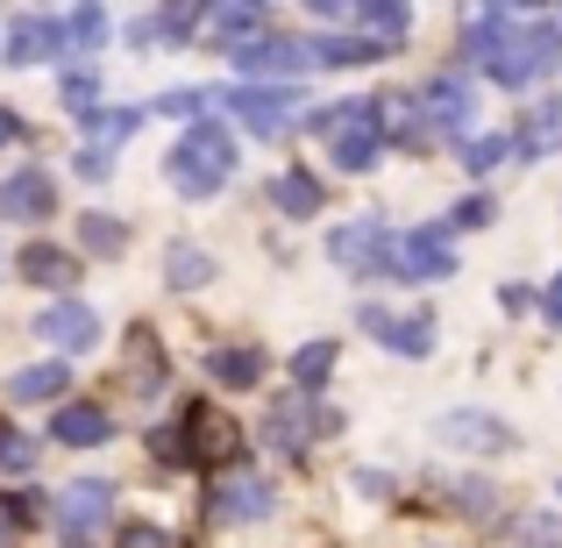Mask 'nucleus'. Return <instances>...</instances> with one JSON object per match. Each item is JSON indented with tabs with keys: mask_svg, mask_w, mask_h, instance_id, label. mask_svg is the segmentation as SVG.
<instances>
[{
	"mask_svg": "<svg viewBox=\"0 0 562 548\" xmlns=\"http://www.w3.org/2000/svg\"><path fill=\"white\" fill-rule=\"evenodd\" d=\"M228 171H235V143H228V128L192 122L186 136H179V150H171V186H179L186 200H214V192L228 186Z\"/></svg>",
	"mask_w": 562,
	"mask_h": 548,
	"instance_id": "f257e3e1",
	"label": "nucleus"
},
{
	"mask_svg": "<svg viewBox=\"0 0 562 548\" xmlns=\"http://www.w3.org/2000/svg\"><path fill=\"white\" fill-rule=\"evenodd\" d=\"M392 278H406V286H435V278L456 271V249L441 243V228H413L392 243V264H384Z\"/></svg>",
	"mask_w": 562,
	"mask_h": 548,
	"instance_id": "f03ea898",
	"label": "nucleus"
},
{
	"mask_svg": "<svg viewBox=\"0 0 562 548\" xmlns=\"http://www.w3.org/2000/svg\"><path fill=\"white\" fill-rule=\"evenodd\" d=\"M328 257L342 264V271L378 278L384 264H392V235H384V221H378V214H363V221H349V228H335V235H328Z\"/></svg>",
	"mask_w": 562,
	"mask_h": 548,
	"instance_id": "7ed1b4c3",
	"label": "nucleus"
},
{
	"mask_svg": "<svg viewBox=\"0 0 562 548\" xmlns=\"http://www.w3.org/2000/svg\"><path fill=\"white\" fill-rule=\"evenodd\" d=\"M228 108L249 136H278V128L292 122V108H300V93H292V86H235Z\"/></svg>",
	"mask_w": 562,
	"mask_h": 548,
	"instance_id": "20e7f679",
	"label": "nucleus"
},
{
	"mask_svg": "<svg viewBox=\"0 0 562 548\" xmlns=\"http://www.w3.org/2000/svg\"><path fill=\"white\" fill-rule=\"evenodd\" d=\"M228 57H235V71H243V79H292V71L314 65V51H306V43H278V36L228 43Z\"/></svg>",
	"mask_w": 562,
	"mask_h": 548,
	"instance_id": "39448f33",
	"label": "nucleus"
},
{
	"mask_svg": "<svg viewBox=\"0 0 562 548\" xmlns=\"http://www.w3.org/2000/svg\"><path fill=\"white\" fill-rule=\"evenodd\" d=\"M36 335H43L50 349H65V357H79V349H93V343H100V314H93L86 300H57L50 314L36 321Z\"/></svg>",
	"mask_w": 562,
	"mask_h": 548,
	"instance_id": "423d86ee",
	"label": "nucleus"
},
{
	"mask_svg": "<svg viewBox=\"0 0 562 548\" xmlns=\"http://www.w3.org/2000/svg\"><path fill=\"white\" fill-rule=\"evenodd\" d=\"M108 499H114V484H108V478H79V484H65V499H57V527H65L71 541L93 535V527L108 521Z\"/></svg>",
	"mask_w": 562,
	"mask_h": 548,
	"instance_id": "0eeeda50",
	"label": "nucleus"
},
{
	"mask_svg": "<svg viewBox=\"0 0 562 548\" xmlns=\"http://www.w3.org/2000/svg\"><path fill=\"white\" fill-rule=\"evenodd\" d=\"M363 328H371L392 357H427V349H435V321H427V314L392 321V314H378V306H363Z\"/></svg>",
	"mask_w": 562,
	"mask_h": 548,
	"instance_id": "6e6552de",
	"label": "nucleus"
},
{
	"mask_svg": "<svg viewBox=\"0 0 562 548\" xmlns=\"http://www.w3.org/2000/svg\"><path fill=\"white\" fill-rule=\"evenodd\" d=\"M65 51V22H50V14H22V22L8 29V57L14 65H43V57Z\"/></svg>",
	"mask_w": 562,
	"mask_h": 548,
	"instance_id": "1a4fd4ad",
	"label": "nucleus"
},
{
	"mask_svg": "<svg viewBox=\"0 0 562 548\" xmlns=\"http://www.w3.org/2000/svg\"><path fill=\"white\" fill-rule=\"evenodd\" d=\"M43 214H50V179L36 165L0 179V221H43Z\"/></svg>",
	"mask_w": 562,
	"mask_h": 548,
	"instance_id": "9d476101",
	"label": "nucleus"
},
{
	"mask_svg": "<svg viewBox=\"0 0 562 548\" xmlns=\"http://www.w3.org/2000/svg\"><path fill=\"white\" fill-rule=\"evenodd\" d=\"M470 108H477V100H470V86L463 79H435L427 86V100H420V114H427V128H470Z\"/></svg>",
	"mask_w": 562,
	"mask_h": 548,
	"instance_id": "9b49d317",
	"label": "nucleus"
},
{
	"mask_svg": "<svg viewBox=\"0 0 562 548\" xmlns=\"http://www.w3.org/2000/svg\"><path fill=\"white\" fill-rule=\"evenodd\" d=\"M14 271H22L29 286H50V292H65L71 278H79V264H71V257H65L57 243H29L22 257H14Z\"/></svg>",
	"mask_w": 562,
	"mask_h": 548,
	"instance_id": "f8f14e48",
	"label": "nucleus"
},
{
	"mask_svg": "<svg viewBox=\"0 0 562 548\" xmlns=\"http://www.w3.org/2000/svg\"><path fill=\"white\" fill-rule=\"evenodd\" d=\"M57 392H71L65 364H29V370H14V378H8V399H14V406H50Z\"/></svg>",
	"mask_w": 562,
	"mask_h": 548,
	"instance_id": "ddd939ff",
	"label": "nucleus"
},
{
	"mask_svg": "<svg viewBox=\"0 0 562 548\" xmlns=\"http://www.w3.org/2000/svg\"><path fill=\"white\" fill-rule=\"evenodd\" d=\"M214 513H221V521H263V513H271V484L228 478V484L214 492Z\"/></svg>",
	"mask_w": 562,
	"mask_h": 548,
	"instance_id": "4468645a",
	"label": "nucleus"
},
{
	"mask_svg": "<svg viewBox=\"0 0 562 548\" xmlns=\"http://www.w3.org/2000/svg\"><path fill=\"white\" fill-rule=\"evenodd\" d=\"M513 150H520V157L562 150V108H555V100H541V108H527V122H520V136H513Z\"/></svg>",
	"mask_w": 562,
	"mask_h": 548,
	"instance_id": "2eb2a0df",
	"label": "nucleus"
},
{
	"mask_svg": "<svg viewBox=\"0 0 562 548\" xmlns=\"http://www.w3.org/2000/svg\"><path fill=\"white\" fill-rule=\"evenodd\" d=\"M435 435H441V441H470V449H492V456H498V449H513V435H506L498 421H484V413H449Z\"/></svg>",
	"mask_w": 562,
	"mask_h": 548,
	"instance_id": "dca6fc26",
	"label": "nucleus"
},
{
	"mask_svg": "<svg viewBox=\"0 0 562 548\" xmlns=\"http://www.w3.org/2000/svg\"><path fill=\"white\" fill-rule=\"evenodd\" d=\"M50 435L71 441V449H93V441H108V413H100V406H57Z\"/></svg>",
	"mask_w": 562,
	"mask_h": 548,
	"instance_id": "f3484780",
	"label": "nucleus"
},
{
	"mask_svg": "<svg viewBox=\"0 0 562 548\" xmlns=\"http://www.w3.org/2000/svg\"><path fill=\"white\" fill-rule=\"evenodd\" d=\"M186 421H192V441H200V456H235V449H243V435H235V427L221 421L214 406H192ZM192 441H186V449H192Z\"/></svg>",
	"mask_w": 562,
	"mask_h": 548,
	"instance_id": "a211bd4d",
	"label": "nucleus"
},
{
	"mask_svg": "<svg viewBox=\"0 0 562 548\" xmlns=\"http://www.w3.org/2000/svg\"><path fill=\"white\" fill-rule=\"evenodd\" d=\"M165 271H171V292H200L206 278H214V257H206L200 243H179V249L165 257Z\"/></svg>",
	"mask_w": 562,
	"mask_h": 548,
	"instance_id": "6ab92c4d",
	"label": "nucleus"
},
{
	"mask_svg": "<svg viewBox=\"0 0 562 548\" xmlns=\"http://www.w3.org/2000/svg\"><path fill=\"white\" fill-rule=\"evenodd\" d=\"M206 370H214L221 384H257L263 378V357H257V349H214Z\"/></svg>",
	"mask_w": 562,
	"mask_h": 548,
	"instance_id": "aec40b11",
	"label": "nucleus"
},
{
	"mask_svg": "<svg viewBox=\"0 0 562 548\" xmlns=\"http://www.w3.org/2000/svg\"><path fill=\"white\" fill-rule=\"evenodd\" d=\"M79 243L93 249V257H122L128 235H122V221H114V214H79Z\"/></svg>",
	"mask_w": 562,
	"mask_h": 548,
	"instance_id": "412c9836",
	"label": "nucleus"
},
{
	"mask_svg": "<svg viewBox=\"0 0 562 548\" xmlns=\"http://www.w3.org/2000/svg\"><path fill=\"white\" fill-rule=\"evenodd\" d=\"M271 441H278V449H300V441H306V392L271 406Z\"/></svg>",
	"mask_w": 562,
	"mask_h": 548,
	"instance_id": "4be33fe9",
	"label": "nucleus"
},
{
	"mask_svg": "<svg viewBox=\"0 0 562 548\" xmlns=\"http://www.w3.org/2000/svg\"><path fill=\"white\" fill-rule=\"evenodd\" d=\"M349 22H363V29H371V43L384 51V43H398V36L413 29V14H406V8H357Z\"/></svg>",
	"mask_w": 562,
	"mask_h": 548,
	"instance_id": "5701e85b",
	"label": "nucleus"
},
{
	"mask_svg": "<svg viewBox=\"0 0 562 548\" xmlns=\"http://www.w3.org/2000/svg\"><path fill=\"white\" fill-rule=\"evenodd\" d=\"M278 206H285V214H321V179L285 171V179H278Z\"/></svg>",
	"mask_w": 562,
	"mask_h": 548,
	"instance_id": "b1692460",
	"label": "nucleus"
},
{
	"mask_svg": "<svg viewBox=\"0 0 562 548\" xmlns=\"http://www.w3.org/2000/svg\"><path fill=\"white\" fill-rule=\"evenodd\" d=\"M506 150H513L506 136H470L463 143V171H470V179H484V171H498V157H506Z\"/></svg>",
	"mask_w": 562,
	"mask_h": 548,
	"instance_id": "393cba45",
	"label": "nucleus"
},
{
	"mask_svg": "<svg viewBox=\"0 0 562 548\" xmlns=\"http://www.w3.org/2000/svg\"><path fill=\"white\" fill-rule=\"evenodd\" d=\"M328 370H335V343H306L300 357H292V378H300L306 392H314V384L328 378Z\"/></svg>",
	"mask_w": 562,
	"mask_h": 548,
	"instance_id": "a878e982",
	"label": "nucleus"
},
{
	"mask_svg": "<svg viewBox=\"0 0 562 548\" xmlns=\"http://www.w3.org/2000/svg\"><path fill=\"white\" fill-rule=\"evenodd\" d=\"M100 36H108V14H100V8H79V14L65 22V43H71V51H93Z\"/></svg>",
	"mask_w": 562,
	"mask_h": 548,
	"instance_id": "bb28decb",
	"label": "nucleus"
},
{
	"mask_svg": "<svg viewBox=\"0 0 562 548\" xmlns=\"http://www.w3.org/2000/svg\"><path fill=\"white\" fill-rule=\"evenodd\" d=\"M200 108H206V93H200V86H179V93H165V100H157V114H171V122H179V114H186V122H200Z\"/></svg>",
	"mask_w": 562,
	"mask_h": 548,
	"instance_id": "cd10ccee",
	"label": "nucleus"
},
{
	"mask_svg": "<svg viewBox=\"0 0 562 548\" xmlns=\"http://www.w3.org/2000/svg\"><path fill=\"white\" fill-rule=\"evenodd\" d=\"M93 128H100L108 143H128V136L143 128V108H122V114H93Z\"/></svg>",
	"mask_w": 562,
	"mask_h": 548,
	"instance_id": "c85d7f7f",
	"label": "nucleus"
},
{
	"mask_svg": "<svg viewBox=\"0 0 562 548\" xmlns=\"http://www.w3.org/2000/svg\"><path fill=\"white\" fill-rule=\"evenodd\" d=\"M93 93H100V86L86 79V71H71V79H65V108L79 114V122H93Z\"/></svg>",
	"mask_w": 562,
	"mask_h": 548,
	"instance_id": "c756f323",
	"label": "nucleus"
},
{
	"mask_svg": "<svg viewBox=\"0 0 562 548\" xmlns=\"http://www.w3.org/2000/svg\"><path fill=\"white\" fill-rule=\"evenodd\" d=\"M29 463H36V449H29L14 427H0V470H29Z\"/></svg>",
	"mask_w": 562,
	"mask_h": 548,
	"instance_id": "7c9ffc66",
	"label": "nucleus"
},
{
	"mask_svg": "<svg viewBox=\"0 0 562 548\" xmlns=\"http://www.w3.org/2000/svg\"><path fill=\"white\" fill-rule=\"evenodd\" d=\"M71 171H79V179H86V186H108V179H114V165H108V150H79V157H71Z\"/></svg>",
	"mask_w": 562,
	"mask_h": 548,
	"instance_id": "2f4dec72",
	"label": "nucleus"
},
{
	"mask_svg": "<svg viewBox=\"0 0 562 548\" xmlns=\"http://www.w3.org/2000/svg\"><path fill=\"white\" fill-rule=\"evenodd\" d=\"M122 548H179L165 527H122Z\"/></svg>",
	"mask_w": 562,
	"mask_h": 548,
	"instance_id": "473e14b6",
	"label": "nucleus"
},
{
	"mask_svg": "<svg viewBox=\"0 0 562 548\" xmlns=\"http://www.w3.org/2000/svg\"><path fill=\"white\" fill-rule=\"evenodd\" d=\"M484 221H492V200H463L449 214V228H484Z\"/></svg>",
	"mask_w": 562,
	"mask_h": 548,
	"instance_id": "72a5a7b5",
	"label": "nucleus"
},
{
	"mask_svg": "<svg viewBox=\"0 0 562 548\" xmlns=\"http://www.w3.org/2000/svg\"><path fill=\"white\" fill-rule=\"evenodd\" d=\"M214 22H221V29H228V36H249V29H257V22H263V14H257V8H221V14H214Z\"/></svg>",
	"mask_w": 562,
	"mask_h": 548,
	"instance_id": "f704fd0d",
	"label": "nucleus"
},
{
	"mask_svg": "<svg viewBox=\"0 0 562 548\" xmlns=\"http://www.w3.org/2000/svg\"><path fill=\"white\" fill-rule=\"evenodd\" d=\"M192 22H200V14H192V8H165V14H157V36H186Z\"/></svg>",
	"mask_w": 562,
	"mask_h": 548,
	"instance_id": "c9c22d12",
	"label": "nucleus"
},
{
	"mask_svg": "<svg viewBox=\"0 0 562 548\" xmlns=\"http://www.w3.org/2000/svg\"><path fill=\"white\" fill-rule=\"evenodd\" d=\"M541 306H549V321L562 328V278H549V292H541Z\"/></svg>",
	"mask_w": 562,
	"mask_h": 548,
	"instance_id": "e433bc0d",
	"label": "nucleus"
},
{
	"mask_svg": "<svg viewBox=\"0 0 562 548\" xmlns=\"http://www.w3.org/2000/svg\"><path fill=\"white\" fill-rule=\"evenodd\" d=\"M14 128H22V122H14V114H8V108H0V143H8V136H14Z\"/></svg>",
	"mask_w": 562,
	"mask_h": 548,
	"instance_id": "4c0bfd02",
	"label": "nucleus"
},
{
	"mask_svg": "<svg viewBox=\"0 0 562 548\" xmlns=\"http://www.w3.org/2000/svg\"><path fill=\"white\" fill-rule=\"evenodd\" d=\"M0 548H8V521H0Z\"/></svg>",
	"mask_w": 562,
	"mask_h": 548,
	"instance_id": "58836bf2",
	"label": "nucleus"
}]
</instances>
